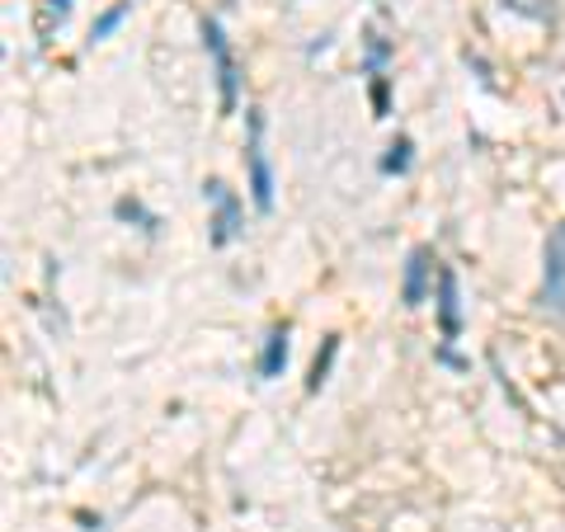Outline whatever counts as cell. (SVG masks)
<instances>
[{"label": "cell", "instance_id": "cell-1", "mask_svg": "<svg viewBox=\"0 0 565 532\" xmlns=\"http://www.w3.org/2000/svg\"><path fill=\"white\" fill-rule=\"evenodd\" d=\"M203 47L212 57V71H217V85H222V114H236V99H241V71H236V52L226 43V33L217 20H203Z\"/></svg>", "mask_w": 565, "mask_h": 532}, {"label": "cell", "instance_id": "cell-2", "mask_svg": "<svg viewBox=\"0 0 565 532\" xmlns=\"http://www.w3.org/2000/svg\"><path fill=\"white\" fill-rule=\"evenodd\" d=\"M203 199L212 203V245H232L241 232H245V212H241V199L222 180H207L203 184Z\"/></svg>", "mask_w": 565, "mask_h": 532}, {"label": "cell", "instance_id": "cell-3", "mask_svg": "<svg viewBox=\"0 0 565 532\" xmlns=\"http://www.w3.org/2000/svg\"><path fill=\"white\" fill-rule=\"evenodd\" d=\"M245 170H250V193L259 212H274V170L264 156V114L250 109V147H245Z\"/></svg>", "mask_w": 565, "mask_h": 532}, {"label": "cell", "instance_id": "cell-4", "mask_svg": "<svg viewBox=\"0 0 565 532\" xmlns=\"http://www.w3.org/2000/svg\"><path fill=\"white\" fill-rule=\"evenodd\" d=\"M542 307L565 316V222L546 236V264H542Z\"/></svg>", "mask_w": 565, "mask_h": 532}, {"label": "cell", "instance_id": "cell-5", "mask_svg": "<svg viewBox=\"0 0 565 532\" xmlns=\"http://www.w3.org/2000/svg\"><path fill=\"white\" fill-rule=\"evenodd\" d=\"M438 326H444V349H452L457 334H462V301H457L452 269H438Z\"/></svg>", "mask_w": 565, "mask_h": 532}, {"label": "cell", "instance_id": "cell-6", "mask_svg": "<svg viewBox=\"0 0 565 532\" xmlns=\"http://www.w3.org/2000/svg\"><path fill=\"white\" fill-rule=\"evenodd\" d=\"M424 288H429V251H411V259H405V307H419L424 301Z\"/></svg>", "mask_w": 565, "mask_h": 532}, {"label": "cell", "instance_id": "cell-7", "mask_svg": "<svg viewBox=\"0 0 565 532\" xmlns=\"http://www.w3.org/2000/svg\"><path fill=\"white\" fill-rule=\"evenodd\" d=\"M288 368V326H274L269 344H264V359H259V377H278Z\"/></svg>", "mask_w": 565, "mask_h": 532}, {"label": "cell", "instance_id": "cell-8", "mask_svg": "<svg viewBox=\"0 0 565 532\" xmlns=\"http://www.w3.org/2000/svg\"><path fill=\"white\" fill-rule=\"evenodd\" d=\"M128 14H132V0H118L114 10H104L99 20H95V33H90V39H95V43H104V39H109V33H114L122 20H128Z\"/></svg>", "mask_w": 565, "mask_h": 532}, {"label": "cell", "instance_id": "cell-9", "mask_svg": "<svg viewBox=\"0 0 565 532\" xmlns=\"http://www.w3.org/2000/svg\"><path fill=\"white\" fill-rule=\"evenodd\" d=\"M340 353V340H326V353H316V368H311V382H307V392H321L326 386V372H330V359Z\"/></svg>", "mask_w": 565, "mask_h": 532}, {"label": "cell", "instance_id": "cell-10", "mask_svg": "<svg viewBox=\"0 0 565 532\" xmlns=\"http://www.w3.org/2000/svg\"><path fill=\"white\" fill-rule=\"evenodd\" d=\"M382 170H386V174H405V170H411V137L392 141V156L382 161Z\"/></svg>", "mask_w": 565, "mask_h": 532}, {"label": "cell", "instance_id": "cell-11", "mask_svg": "<svg viewBox=\"0 0 565 532\" xmlns=\"http://www.w3.org/2000/svg\"><path fill=\"white\" fill-rule=\"evenodd\" d=\"M386 39H377V33H367V76L382 81V66H386Z\"/></svg>", "mask_w": 565, "mask_h": 532}, {"label": "cell", "instance_id": "cell-12", "mask_svg": "<svg viewBox=\"0 0 565 532\" xmlns=\"http://www.w3.org/2000/svg\"><path fill=\"white\" fill-rule=\"evenodd\" d=\"M66 10H71V6H66V0H52V14H47V24H52V20H57V24H62V20H66Z\"/></svg>", "mask_w": 565, "mask_h": 532}]
</instances>
